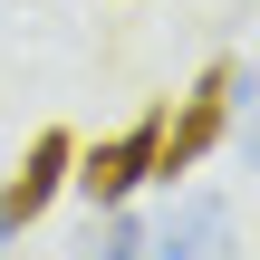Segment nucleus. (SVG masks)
Returning <instances> with one entry per match:
<instances>
[{
    "label": "nucleus",
    "mask_w": 260,
    "mask_h": 260,
    "mask_svg": "<svg viewBox=\"0 0 260 260\" xmlns=\"http://www.w3.org/2000/svg\"><path fill=\"white\" fill-rule=\"evenodd\" d=\"M232 87H241V68H232V58H212V68L193 77L183 116H164V125H154V183L193 174V164H203V154L222 145V125H232Z\"/></svg>",
    "instance_id": "f257e3e1"
},
{
    "label": "nucleus",
    "mask_w": 260,
    "mask_h": 260,
    "mask_svg": "<svg viewBox=\"0 0 260 260\" xmlns=\"http://www.w3.org/2000/svg\"><path fill=\"white\" fill-rule=\"evenodd\" d=\"M154 125H164V116H135L125 135H106V145H87V154L68 164V183H77V193H87L96 212H106V203H125L135 183H154Z\"/></svg>",
    "instance_id": "f03ea898"
},
{
    "label": "nucleus",
    "mask_w": 260,
    "mask_h": 260,
    "mask_svg": "<svg viewBox=\"0 0 260 260\" xmlns=\"http://www.w3.org/2000/svg\"><path fill=\"white\" fill-rule=\"evenodd\" d=\"M68 164H77V145L48 125V135H29V154H19V174L0 183V232H19V222H39L48 203H58V183H68Z\"/></svg>",
    "instance_id": "7ed1b4c3"
},
{
    "label": "nucleus",
    "mask_w": 260,
    "mask_h": 260,
    "mask_svg": "<svg viewBox=\"0 0 260 260\" xmlns=\"http://www.w3.org/2000/svg\"><path fill=\"white\" fill-rule=\"evenodd\" d=\"M145 251H154V260H232V212L203 193V203H183V212H174Z\"/></svg>",
    "instance_id": "20e7f679"
},
{
    "label": "nucleus",
    "mask_w": 260,
    "mask_h": 260,
    "mask_svg": "<svg viewBox=\"0 0 260 260\" xmlns=\"http://www.w3.org/2000/svg\"><path fill=\"white\" fill-rule=\"evenodd\" d=\"M77 260H145V232L125 222V203H106V222L77 241Z\"/></svg>",
    "instance_id": "39448f33"
}]
</instances>
